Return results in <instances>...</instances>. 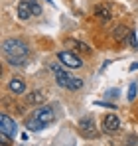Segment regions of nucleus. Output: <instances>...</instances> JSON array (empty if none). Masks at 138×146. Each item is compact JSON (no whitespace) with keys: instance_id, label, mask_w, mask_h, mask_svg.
Wrapping results in <instances>:
<instances>
[{"instance_id":"obj_16","label":"nucleus","mask_w":138,"mask_h":146,"mask_svg":"<svg viewBox=\"0 0 138 146\" xmlns=\"http://www.w3.org/2000/svg\"><path fill=\"white\" fill-rule=\"evenodd\" d=\"M126 36H128V30H126V28H116L115 30V40H118V42H120L122 38H126Z\"/></svg>"},{"instance_id":"obj_9","label":"nucleus","mask_w":138,"mask_h":146,"mask_svg":"<svg viewBox=\"0 0 138 146\" xmlns=\"http://www.w3.org/2000/svg\"><path fill=\"white\" fill-rule=\"evenodd\" d=\"M8 87H10V91H12L14 95H22L24 91H26V83H24L20 77H14V79L10 81V85H8Z\"/></svg>"},{"instance_id":"obj_11","label":"nucleus","mask_w":138,"mask_h":146,"mask_svg":"<svg viewBox=\"0 0 138 146\" xmlns=\"http://www.w3.org/2000/svg\"><path fill=\"white\" fill-rule=\"evenodd\" d=\"M95 14H97L101 20H109V18H111V8L101 4V6H97V8H95Z\"/></svg>"},{"instance_id":"obj_1","label":"nucleus","mask_w":138,"mask_h":146,"mask_svg":"<svg viewBox=\"0 0 138 146\" xmlns=\"http://www.w3.org/2000/svg\"><path fill=\"white\" fill-rule=\"evenodd\" d=\"M2 51L8 59H14V57H28V46L24 44L22 40H16V38H10L2 44Z\"/></svg>"},{"instance_id":"obj_13","label":"nucleus","mask_w":138,"mask_h":146,"mask_svg":"<svg viewBox=\"0 0 138 146\" xmlns=\"http://www.w3.org/2000/svg\"><path fill=\"white\" fill-rule=\"evenodd\" d=\"M30 2V8H32V16H40L42 14V6L38 0H28Z\"/></svg>"},{"instance_id":"obj_10","label":"nucleus","mask_w":138,"mask_h":146,"mask_svg":"<svg viewBox=\"0 0 138 146\" xmlns=\"http://www.w3.org/2000/svg\"><path fill=\"white\" fill-rule=\"evenodd\" d=\"M46 101V95L42 93V91H32L30 95H28V103L30 105H42Z\"/></svg>"},{"instance_id":"obj_14","label":"nucleus","mask_w":138,"mask_h":146,"mask_svg":"<svg viewBox=\"0 0 138 146\" xmlns=\"http://www.w3.org/2000/svg\"><path fill=\"white\" fill-rule=\"evenodd\" d=\"M83 87V81L79 79V77H71V81H69V89L71 91H77V89H81Z\"/></svg>"},{"instance_id":"obj_12","label":"nucleus","mask_w":138,"mask_h":146,"mask_svg":"<svg viewBox=\"0 0 138 146\" xmlns=\"http://www.w3.org/2000/svg\"><path fill=\"white\" fill-rule=\"evenodd\" d=\"M44 126H46V124H44V122H42V121H38L36 117L28 121V130H32V132H38V130H42Z\"/></svg>"},{"instance_id":"obj_18","label":"nucleus","mask_w":138,"mask_h":146,"mask_svg":"<svg viewBox=\"0 0 138 146\" xmlns=\"http://www.w3.org/2000/svg\"><path fill=\"white\" fill-rule=\"evenodd\" d=\"M75 48L79 49V51H83V53H89V51H91L89 46H87V44H83V42H75Z\"/></svg>"},{"instance_id":"obj_17","label":"nucleus","mask_w":138,"mask_h":146,"mask_svg":"<svg viewBox=\"0 0 138 146\" xmlns=\"http://www.w3.org/2000/svg\"><path fill=\"white\" fill-rule=\"evenodd\" d=\"M10 61V65H16V67H22L26 65V61H28V57H14V59H8Z\"/></svg>"},{"instance_id":"obj_8","label":"nucleus","mask_w":138,"mask_h":146,"mask_svg":"<svg viewBox=\"0 0 138 146\" xmlns=\"http://www.w3.org/2000/svg\"><path fill=\"white\" fill-rule=\"evenodd\" d=\"M30 16H32L30 2H28V0H20V2H18V18H20V20H28Z\"/></svg>"},{"instance_id":"obj_15","label":"nucleus","mask_w":138,"mask_h":146,"mask_svg":"<svg viewBox=\"0 0 138 146\" xmlns=\"http://www.w3.org/2000/svg\"><path fill=\"white\" fill-rule=\"evenodd\" d=\"M136 93H138V85L136 83H130L128 93H126V99H128V101H134V99H136Z\"/></svg>"},{"instance_id":"obj_19","label":"nucleus","mask_w":138,"mask_h":146,"mask_svg":"<svg viewBox=\"0 0 138 146\" xmlns=\"http://www.w3.org/2000/svg\"><path fill=\"white\" fill-rule=\"evenodd\" d=\"M10 138H12V136H8V134L0 132V140H2V146H10Z\"/></svg>"},{"instance_id":"obj_5","label":"nucleus","mask_w":138,"mask_h":146,"mask_svg":"<svg viewBox=\"0 0 138 146\" xmlns=\"http://www.w3.org/2000/svg\"><path fill=\"white\" fill-rule=\"evenodd\" d=\"M16 122L14 119H10L8 115H0V132H4V134H8V136H16Z\"/></svg>"},{"instance_id":"obj_7","label":"nucleus","mask_w":138,"mask_h":146,"mask_svg":"<svg viewBox=\"0 0 138 146\" xmlns=\"http://www.w3.org/2000/svg\"><path fill=\"white\" fill-rule=\"evenodd\" d=\"M103 126H105L107 132H115V130H118V126H120V121H118L116 115H107L105 121H103Z\"/></svg>"},{"instance_id":"obj_3","label":"nucleus","mask_w":138,"mask_h":146,"mask_svg":"<svg viewBox=\"0 0 138 146\" xmlns=\"http://www.w3.org/2000/svg\"><path fill=\"white\" fill-rule=\"evenodd\" d=\"M57 59L61 61V65H67V67H73V69H77V67L83 65V61L75 53H69V51H59L57 53Z\"/></svg>"},{"instance_id":"obj_4","label":"nucleus","mask_w":138,"mask_h":146,"mask_svg":"<svg viewBox=\"0 0 138 146\" xmlns=\"http://www.w3.org/2000/svg\"><path fill=\"white\" fill-rule=\"evenodd\" d=\"M51 69H53V73H55V81H57V85L59 87H65V89H69V81H71V75H69L59 63H51Z\"/></svg>"},{"instance_id":"obj_21","label":"nucleus","mask_w":138,"mask_h":146,"mask_svg":"<svg viewBox=\"0 0 138 146\" xmlns=\"http://www.w3.org/2000/svg\"><path fill=\"white\" fill-rule=\"evenodd\" d=\"M130 69H132V71H136V69H138V63H132V65H130Z\"/></svg>"},{"instance_id":"obj_2","label":"nucleus","mask_w":138,"mask_h":146,"mask_svg":"<svg viewBox=\"0 0 138 146\" xmlns=\"http://www.w3.org/2000/svg\"><path fill=\"white\" fill-rule=\"evenodd\" d=\"M77 126H79V132H81L85 138H95V136H99V130H97V126H95V121H93L91 117H85V119H81V121L77 122Z\"/></svg>"},{"instance_id":"obj_6","label":"nucleus","mask_w":138,"mask_h":146,"mask_svg":"<svg viewBox=\"0 0 138 146\" xmlns=\"http://www.w3.org/2000/svg\"><path fill=\"white\" fill-rule=\"evenodd\" d=\"M36 119L42 121L44 124H51V122L55 121V113H53V109L49 105H46V107H40L36 111Z\"/></svg>"},{"instance_id":"obj_20","label":"nucleus","mask_w":138,"mask_h":146,"mask_svg":"<svg viewBox=\"0 0 138 146\" xmlns=\"http://www.w3.org/2000/svg\"><path fill=\"white\" fill-rule=\"evenodd\" d=\"M130 44H132V48H136V38H134V34H130Z\"/></svg>"}]
</instances>
